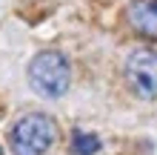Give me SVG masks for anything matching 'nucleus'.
I'll return each instance as SVG.
<instances>
[{"mask_svg": "<svg viewBox=\"0 0 157 155\" xmlns=\"http://www.w3.org/2000/svg\"><path fill=\"white\" fill-rule=\"evenodd\" d=\"M100 149V138L97 135H89V132H75V138H71V152L75 155H94Z\"/></svg>", "mask_w": 157, "mask_h": 155, "instance_id": "39448f33", "label": "nucleus"}, {"mask_svg": "<svg viewBox=\"0 0 157 155\" xmlns=\"http://www.w3.org/2000/svg\"><path fill=\"white\" fill-rule=\"evenodd\" d=\"M29 84L43 98H60L69 89V60L60 52H40L29 63Z\"/></svg>", "mask_w": 157, "mask_h": 155, "instance_id": "f257e3e1", "label": "nucleus"}, {"mask_svg": "<svg viewBox=\"0 0 157 155\" xmlns=\"http://www.w3.org/2000/svg\"><path fill=\"white\" fill-rule=\"evenodd\" d=\"M9 141L14 155H46L54 144V124L40 112H29L12 126Z\"/></svg>", "mask_w": 157, "mask_h": 155, "instance_id": "f03ea898", "label": "nucleus"}, {"mask_svg": "<svg viewBox=\"0 0 157 155\" xmlns=\"http://www.w3.org/2000/svg\"><path fill=\"white\" fill-rule=\"evenodd\" d=\"M128 23L146 38H157V0H134L128 6Z\"/></svg>", "mask_w": 157, "mask_h": 155, "instance_id": "20e7f679", "label": "nucleus"}, {"mask_svg": "<svg viewBox=\"0 0 157 155\" xmlns=\"http://www.w3.org/2000/svg\"><path fill=\"white\" fill-rule=\"evenodd\" d=\"M126 80L140 98H157V52L154 49H134L126 60Z\"/></svg>", "mask_w": 157, "mask_h": 155, "instance_id": "7ed1b4c3", "label": "nucleus"}]
</instances>
